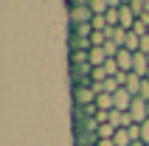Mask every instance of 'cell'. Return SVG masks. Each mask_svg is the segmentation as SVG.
Listing matches in <instances>:
<instances>
[{"label": "cell", "mask_w": 149, "mask_h": 146, "mask_svg": "<svg viewBox=\"0 0 149 146\" xmlns=\"http://www.w3.org/2000/svg\"><path fill=\"white\" fill-rule=\"evenodd\" d=\"M96 87L93 84H73V90H70V98H73V107H90L96 104Z\"/></svg>", "instance_id": "1"}, {"label": "cell", "mask_w": 149, "mask_h": 146, "mask_svg": "<svg viewBox=\"0 0 149 146\" xmlns=\"http://www.w3.org/2000/svg\"><path fill=\"white\" fill-rule=\"evenodd\" d=\"M132 101H135V96H132L127 87H121V90H116V93H113V104H116V110H121V113H130Z\"/></svg>", "instance_id": "3"}, {"label": "cell", "mask_w": 149, "mask_h": 146, "mask_svg": "<svg viewBox=\"0 0 149 146\" xmlns=\"http://www.w3.org/2000/svg\"><path fill=\"white\" fill-rule=\"evenodd\" d=\"M104 34H107V37H110L113 42H116V45H121V48H124V42H127V34H130V31H127V28H121V25H110V28H107Z\"/></svg>", "instance_id": "7"}, {"label": "cell", "mask_w": 149, "mask_h": 146, "mask_svg": "<svg viewBox=\"0 0 149 146\" xmlns=\"http://www.w3.org/2000/svg\"><path fill=\"white\" fill-rule=\"evenodd\" d=\"M70 6H90V0H68V8Z\"/></svg>", "instance_id": "21"}, {"label": "cell", "mask_w": 149, "mask_h": 146, "mask_svg": "<svg viewBox=\"0 0 149 146\" xmlns=\"http://www.w3.org/2000/svg\"><path fill=\"white\" fill-rule=\"evenodd\" d=\"M96 146H99V143H96Z\"/></svg>", "instance_id": "27"}, {"label": "cell", "mask_w": 149, "mask_h": 146, "mask_svg": "<svg viewBox=\"0 0 149 146\" xmlns=\"http://www.w3.org/2000/svg\"><path fill=\"white\" fill-rule=\"evenodd\" d=\"M96 107H99V110H104V113L116 110V104H113V96H110V93H99V96H96Z\"/></svg>", "instance_id": "12"}, {"label": "cell", "mask_w": 149, "mask_h": 146, "mask_svg": "<svg viewBox=\"0 0 149 146\" xmlns=\"http://www.w3.org/2000/svg\"><path fill=\"white\" fill-rule=\"evenodd\" d=\"M107 51L104 48H90V65L93 67H104V62H107Z\"/></svg>", "instance_id": "10"}, {"label": "cell", "mask_w": 149, "mask_h": 146, "mask_svg": "<svg viewBox=\"0 0 149 146\" xmlns=\"http://www.w3.org/2000/svg\"><path fill=\"white\" fill-rule=\"evenodd\" d=\"M141 143H146V146H149V118L141 124Z\"/></svg>", "instance_id": "20"}, {"label": "cell", "mask_w": 149, "mask_h": 146, "mask_svg": "<svg viewBox=\"0 0 149 146\" xmlns=\"http://www.w3.org/2000/svg\"><path fill=\"white\" fill-rule=\"evenodd\" d=\"M73 132H99V121H96V118H82V121H73Z\"/></svg>", "instance_id": "9"}, {"label": "cell", "mask_w": 149, "mask_h": 146, "mask_svg": "<svg viewBox=\"0 0 149 146\" xmlns=\"http://www.w3.org/2000/svg\"><path fill=\"white\" fill-rule=\"evenodd\" d=\"M104 70H107V76H118V73H121V67H118L116 56H110L107 62H104Z\"/></svg>", "instance_id": "17"}, {"label": "cell", "mask_w": 149, "mask_h": 146, "mask_svg": "<svg viewBox=\"0 0 149 146\" xmlns=\"http://www.w3.org/2000/svg\"><path fill=\"white\" fill-rule=\"evenodd\" d=\"M116 62H118V67H121L124 73H132V62H135V54H132V51H127V48H121V51L116 54Z\"/></svg>", "instance_id": "5"}, {"label": "cell", "mask_w": 149, "mask_h": 146, "mask_svg": "<svg viewBox=\"0 0 149 146\" xmlns=\"http://www.w3.org/2000/svg\"><path fill=\"white\" fill-rule=\"evenodd\" d=\"M130 115H132V121H135V124H143V121H146V118H149V113H146V98L135 96L132 107H130Z\"/></svg>", "instance_id": "4"}, {"label": "cell", "mask_w": 149, "mask_h": 146, "mask_svg": "<svg viewBox=\"0 0 149 146\" xmlns=\"http://www.w3.org/2000/svg\"><path fill=\"white\" fill-rule=\"evenodd\" d=\"M99 138H116V127L113 124H99Z\"/></svg>", "instance_id": "18"}, {"label": "cell", "mask_w": 149, "mask_h": 146, "mask_svg": "<svg viewBox=\"0 0 149 146\" xmlns=\"http://www.w3.org/2000/svg\"><path fill=\"white\" fill-rule=\"evenodd\" d=\"M104 17H107V25H118V6H113Z\"/></svg>", "instance_id": "19"}, {"label": "cell", "mask_w": 149, "mask_h": 146, "mask_svg": "<svg viewBox=\"0 0 149 146\" xmlns=\"http://www.w3.org/2000/svg\"><path fill=\"white\" fill-rule=\"evenodd\" d=\"M146 113H149V101H146Z\"/></svg>", "instance_id": "25"}, {"label": "cell", "mask_w": 149, "mask_h": 146, "mask_svg": "<svg viewBox=\"0 0 149 146\" xmlns=\"http://www.w3.org/2000/svg\"><path fill=\"white\" fill-rule=\"evenodd\" d=\"M70 34H76V37H87V40H90V37H93V25H90V23L70 25Z\"/></svg>", "instance_id": "15"}, {"label": "cell", "mask_w": 149, "mask_h": 146, "mask_svg": "<svg viewBox=\"0 0 149 146\" xmlns=\"http://www.w3.org/2000/svg\"><path fill=\"white\" fill-rule=\"evenodd\" d=\"M68 62H70V67L90 65V51H70V54H68Z\"/></svg>", "instance_id": "8"}, {"label": "cell", "mask_w": 149, "mask_h": 146, "mask_svg": "<svg viewBox=\"0 0 149 146\" xmlns=\"http://www.w3.org/2000/svg\"><path fill=\"white\" fill-rule=\"evenodd\" d=\"M90 20H93L90 6H70L68 8V23L70 25H82V23H90Z\"/></svg>", "instance_id": "2"}, {"label": "cell", "mask_w": 149, "mask_h": 146, "mask_svg": "<svg viewBox=\"0 0 149 146\" xmlns=\"http://www.w3.org/2000/svg\"><path fill=\"white\" fill-rule=\"evenodd\" d=\"M116 146H132L135 140H132V135H130V127H127V129H116Z\"/></svg>", "instance_id": "13"}, {"label": "cell", "mask_w": 149, "mask_h": 146, "mask_svg": "<svg viewBox=\"0 0 149 146\" xmlns=\"http://www.w3.org/2000/svg\"><path fill=\"white\" fill-rule=\"evenodd\" d=\"M127 6L135 11V17H143V14H146V0H132V3H127Z\"/></svg>", "instance_id": "16"}, {"label": "cell", "mask_w": 149, "mask_h": 146, "mask_svg": "<svg viewBox=\"0 0 149 146\" xmlns=\"http://www.w3.org/2000/svg\"><path fill=\"white\" fill-rule=\"evenodd\" d=\"M127 90H130V93H132V96H141V87H143V79L141 76H135V73H130V76H127V84H124Z\"/></svg>", "instance_id": "11"}, {"label": "cell", "mask_w": 149, "mask_h": 146, "mask_svg": "<svg viewBox=\"0 0 149 146\" xmlns=\"http://www.w3.org/2000/svg\"><path fill=\"white\" fill-rule=\"evenodd\" d=\"M132 146H146V143H141V140H135V143H132Z\"/></svg>", "instance_id": "24"}, {"label": "cell", "mask_w": 149, "mask_h": 146, "mask_svg": "<svg viewBox=\"0 0 149 146\" xmlns=\"http://www.w3.org/2000/svg\"><path fill=\"white\" fill-rule=\"evenodd\" d=\"M99 146H116V140L113 138H99Z\"/></svg>", "instance_id": "22"}, {"label": "cell", "mask_w": 149, "mask_h": 146, "mask_svg": "<svg viewBox=\"0 0 149 146\" xmlns=\"http://www.w3.org/2000/svg\"><path fill=\"white\" fill-rule=\"evenodd\" d=\"M110 6H121V0H110Z\"/></svg>", "instance_id": "23"}, {"label": "cell", "mask_w": 149, "mask_h": 146, "mask_svg": "<svg viewBox=\"0 0 149 146\" xmlns=\"http://www.w3.org/2000/svg\"><path fill=\"white\" fill-rule=\"evenodd\" d=\"M110 8H113L110 0H90V11H93V14H107Z\"/></svg>", "instance_id": "14"}, {"label": "cell", "mask_w": 149, "mask_h": 146, "mask_svg": "<svg viewBox=\"0 0 149 146\" xmlns=\"http://www.w3.org/2000/svg\"><path fill=\"white\" fill-rule=\"evenodd\" d=\"M146 79H149V73H146Z\"/></svg>", "instance_id": "26"}, {"label": "cell", "mask_w": 149, "mask_h": 146, "mask_svg": "<svg viewBox=\"0 0 149 146\" xmlns=\"http://www.w3.org/2000/svg\"><path fill=\"white\" fill-rule=\"evenodd\" d=\"M76 146H96L99 143V132H73Z\"/></svg>", "instance_id": "6"}]
</instances>
